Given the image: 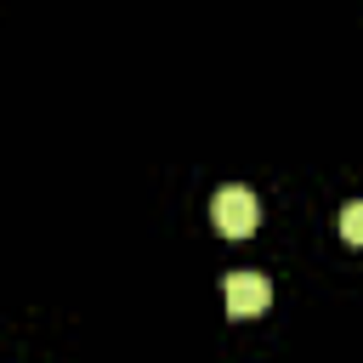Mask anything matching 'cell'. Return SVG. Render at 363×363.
<instances>
[{"label":"cell","mask_w":363,"mask_h":363,"mask_svg":"<svg viewBox=\"0 0 363 363\" xmlns=\"http://www.w3.org/2000/svg\"><path fill=\"white\" fill-rule=\"evenodd\" d=\"M221 301H227L233 318H255V312H267L272 284H267L261 272H227V278H221Z\"/></svg>","instance_id":"7a4b0ae2"},{"label":"cell","mask_w":363,"mask_h":363,"mask_svg":"<svg viewBox=\"0 0 363 363\" xmlns=\"http://www.w3.org/2000/svg\"><path fill=\"white\" fill-rule=\"evenodd\" d=\"M340 238H346V244H363V199L340 210Z\"/></svg>","instance_id":"3957f363"},{"label":"cell","mask_w":363,"mask_h":363,"mask_svg":"<svg viewBox=\"0 0 363 363\" xmlns=\"http://www.w3.org/2000/svg\"><path fill=\"white\" fill-rule=\"evenodd\" d=\"M210 221H216L221 238H250L255 221H261V204H255L250 187H221V193L210 199Z\"/></svg>","instance_id":"6da1fadb"}]
</instances>
